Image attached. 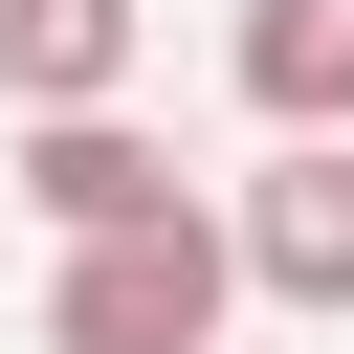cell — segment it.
I'll return each mask as SVG.
<instances>
[{
    "label": "cell",
    "instance_id": "cell-1",
    "mask_svg": "<svg viewBox=\"0 0 354 354\" xmlns=\"http://www.w3.org/2000/svg\"><path fill=\"white\" fill-rule=\"evenodd\" d=\"M221 332H243V243H221V199L111 221V243H44V354H221Z\"/></svg>",
    "mask_w": 354,
    "mask_h": 354
},
{
    "label": "cell",
    "instance_id": "cell-2",
    "mask_svg": "<svg viewBox=\"0 0 354 354\" xmlns=\"http://www.w3.org/2000/svg\"><path fill=\"white\" fill-rule=\"evenodd\" d=\"M221 243H243L266 310H332L354 332V133H266V177L221 199Z\"/></svg>",
    "mask_w": 354,
    "mask_h": 354
},
{
    "label": "cell",
    "instance_id": "cell-3",
    "mask_svg": "<svg viewBox=\"0 0 354 354\" xmlns=\"http://www.w3.org/2000/svg\"><path fill=\"white\" fill-rule=\"evenodd\" d=\"M0 177H22V221H44V243H111V221H177V199H199L133 111H22V155H0Z\"/></svg>",
    "mask_w": 354,
    "mask_h": 354
},
{
    "label": "cell",
    "instance_id": "cell-4",
    "mask_svg": "<svg viewBox=\"0 0 354 354\" xmlns=\"http://www.w3.org/2000/svg\"><path fill=\"white\" fill-rule=\"evenodd\" d=\"M221 66H243V111H266V133H354V0H243V22H221Z\"/></svg>",
    "mask_w": 354,
    "mask_h": 354
},
{
    "label": "cell",
    "instance_id": "cell-5",
    "mask_svg": "<svg viewBox=\"0 0 354 354\" xmlns=\"http://www.w3.org/2000/svg\"><path fill=\"white\" fill-rule=\"evenodd\" d=\"M133 88V0H0V111H111Z\"/></svg>",
    "mask_w": 354,
    "mask_h": 354
}]
</instances>
